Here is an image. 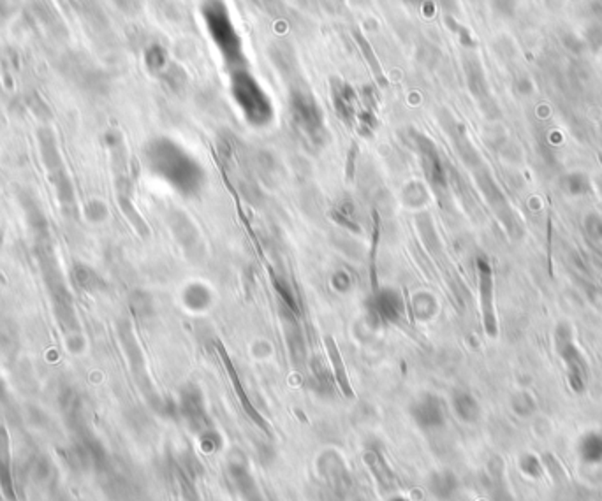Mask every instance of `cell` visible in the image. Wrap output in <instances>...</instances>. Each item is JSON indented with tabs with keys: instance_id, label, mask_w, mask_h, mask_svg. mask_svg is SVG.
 <instances>
[{
	"instance_id": "cell-1",
	"label": "cell",
	"mask_w": 602,
	"mask_h": 501,
	"mask_svg": "<svg viewBox=\"0 0 602 501\" xmlns=\"http://www.w3.org/2000/svg\"><path fill=\"white\" fill-rule=\"evenodd\" d=\"M143 157L153 176L173 186L184 197H196L203 190L206 181L203 166L173 139H150L145 146Z\"/></svg>"
},
{
	"instance_id": "cell-2",
	"label": "cell",
	"mask_w": 602,
	"mask_h": 501,
	"mask_svg": "<svg viewBox=\"0 0 602 501\" xmlns=\"http://www.w3.org/2000/svg\"><path fill=\"white\" fill-rule=\"evenodd\" d=\"M34 254L35 259H38L39 269H41L45 287L48 291L51 306H53L55 319H57L62 332H64L65 342L71 338L83 336L82 325H79L78 315H76L74 299H72L67 281H65L64 273H62L60 264H58L57 254H55L53 243H51V236L35 240Z\"/></svg>"
},
{
	"instance_id": "cell-3",
	"label": "cell",
	"mask_w": 602,
	"mask_h": 501,
	"mask_svg": "<svg viewBox=\"0 0 602 501\" xmlns=\"http://www.w3.org/2000/svg\"><path fill=\"white\" fill-rule=\"evenodd\" d=\"M201 18L211 45L217 47L222 62L228 65L229 71L245 69V46L225 0H203Z\"/></svg>"
},
{
	"instance_id": "cell-4",
	"label": "cell",
	"mask_w": 602,
	"mask_h": 501,
	"mask_svg": "<svg viewBox=\"0 0 602 501\" xmlns=\"http://www.w3.org/2000/svg\"><path fill=\"white\" fill-rule=\"evenodd\" d=\"M38 145L39 153H41L43 166H45L48 180L57 193L58 204L62 208V213L69 220H76L79 215L78 203H76V190L74 183L71 180L67 166L64 162L60 148H58L57 134L48 125H43L38 129Z\"/></svg>"
},
{
	"instance_id": "cell-5",
	"label": "cell",
	"mask_w": 602,
	"mask_h": 501,
	"mask_svg": "<svg viewBox=\"0 0 602 501\" xmlns=\"http://www.w3.org/2000/svg\"><path fill=\"white\" fill-rule=\"evenodd\" d=\"M229 90L245 122L255 129H264L275 120V106L268 91L262 89L249 69L231 71Z\"/></svg>"
},
{
	"instance_id": "cell-6",
	"label": "cell",
	"mask_w": 602,
	"mask_h": 501,
	"mask_svg": "<svg viewBox=\"0 0 602 501\" xmlns=\"http://www.w3.org/2000/svg\"><path fill=\"white\" fill-rule=\"evenodd\" d=\"M289 111L294 127L312 148H323L328 141V129L324 122V111L312 90L303 81L291 83Z\"/></svg>"
},
{
	"instance_id": "cell-7",
	"label": "cell",
	"mask_w": 602,
	"mask_h": 501,
	"mask_svg": "<svg viewBox=\"0 0 602 501\" xmlns=\"http://www.w3.org/2000/svg\"><path fill=\"white\" fill-rule=\"evenodd\" d=\"M408 141H411L414 152L418 153L423 174H425L430 188L439 197V201L446 199L447 188H450V174H447L446 164H444L442 157H440L437 145L428 136L419 133V130H411L408 133Z\"/></svg>"
},
{
	"instance_id": "cell-8",
	"label": "cell",
	"mask_w": 602,
	"mask_h": 501,
	"mask_svg": "<svg viewBox=\"0 0 602 501\" xmlns=\"http://www.w3.org/2000/svg\"><path fill=\"white\" fill-rule=\"evenodd\" d=\"M554 350L565 366L567 382L574 393H585L589 383V366L574 342V331L567 322H558L554 327Z\"/></svg>"
},
{
	"instance_id": "cell-9",
	"label": "cell",
	"mask_w": 602,
	"mask_h": 501,
	"mask_svg": "<svg viewBox=\"0 0 602 501\" xmlns=\"http://www.w3.org/2000/svg\"><path fill=\"white\" fill-rule=\"evenodd\" d=\"M477 268V283H479V299H481V313H483L484 331L490 338L498 336V320L497 312H495V283L494 271H491L490 262L484 257H479L476 262Z\"/></svg>"
},
{
	"instance_id": "cell-10",
	"label": "cell",
	"mask_w": 602,
	"mask_h": 501,
	"mask_svg": "<svg viewBox=\"0 0 602 501\" xmlns=\"http://www.w3.org/2000/svg\"><path fill=\"white\" fill-rule=\"evenodd\" d=\"M330 94L331 102H333V109L340 122H344L347 127H352L356 123L357 115L361 111V98L359 90L354 89L347 81L340 78L330 79Z\"/></svg>"
},
{
	"instance_id": "cell-11",
	"label": "cell",
	"mask_w": 602,
	"mask_h": 501,
	"mask_svg": "<svg viewBox=\"0 0 602 501\" xmlns=\"http://www.w3.org/2000/svg\"><path fill=\"white\" fill-rule=\"evenodd\" d=\"M64 65L67 78H71L83 90L99 94V91H104L106 86H108V79H106L104 72L99 71L96 65L90 64L87 58L67 57L64 60Z\"/></svg>"
},
{
	"instance_id": "cell-12",
	"label": "cell",
	"mask_w": 602,
	"mask_h": 501,
	"mask_svg": "<svg viewBox=\"0 0 602 501\" xmlns=\"http://www.w3.org/2000/svg\"><path fill=\"white\" fill-rule=\"evenodd\" d=\"M169 227L173 236L180 243V247L184 248V252L192 261L203 257L204 244L201 241L198 229L194 227V224H192V220L187 215H184L182 211H173L169 217Z\"/></svg>"
},
{
	"instance_id": "cell-13",
	"label": "cell",
	"mask_w": 602,
	"mask_h": 501,
	"mask_svg": "<svg viewBox=\"0 0 602 501\" xmlns=\"http://www.w3.org/2000/svg\"><path fill=\"white\" fill-rule=\"evenodd\" d=\"M368 310L379 319L396 322L405 312L403 298L396 288L382 287L368 298Z\"/></svg>"
},
{
	"instance_id": "cell-14",
	"label": "cell",
	"mask_w": 602,
	"mask_h": 501,
	"mask_svg": "<svg viewBox=\"0 0 602 501\" xmlns=\"http://www.w3.org/2000/svg\"><path fill=\"white\" fill-rule=\"evenodd\" d=\"M359 98H361V111L357 115L356 123H354V129L359 136L370 137L372 134L377 129V108H379V97L377 90L372 85L363 86L359 90Z\"/></svg>"
},
{
	"instance_id": "cell-15",
	"label": "cell",
	"mask_w": 602,
	"mask_h": 501,
	"mask_svg": "<svg viewBox=\"0 0 602 501\" xmlns=\"http://www.w3.org/2000/svg\"><path fill=\"white\" fill-rule=\"evenodd\" d=\"M0 491L7 501H16V485L13 477V461H11L9 433L0 426Z\"/></svg>"
},
{
	"instance_id": "cell-16",
	"label": "cell",
	"mask_w": 602,
	"mask_h": 501,
	"mask_svg": "<svg viewBox=\"0 0 602 501\" xmlns=\"http://www.w3.org/2000/svg\"><path fill=\"white\" fill-rule=\"evenodd\" d=\"M71 276L72 281L76 283V287L82 288L83 292H89V294H99V292L108 288L104 278H102L92 266L83 264V262H76V264L72 266Z\"/></svg>"
},
{
	"instance_id": "cell-17",
	"label": "cell",
	"mask_w": 602,
	"mask_h": 501,
	"mask_svg": "<svg viewBox=\"0 0 602 501\" xmlns=\"http://www.w3.org/2000/svg\"><path fill=\"white\" fill-rule=\"evenodd\" d=\"M576 454L586 466H596L602 463V434L589 431L576 444Z\"/></svg>"
},
{
	"instance_id": "cell-18",
	"label": "cell",
	"mask_w": 602,
	"mask_h": 501,
	"mask_svg": "<svg viewBox=\"0 0 602 501\" xmlns=\"http://www.w3.org/2000/svg\"><path fill=\"white\" fill-rule=\"evenodd\" d=\"M465 74L467 81H469V89L474 94V97L481 102V106H486L490 102V90H488L486 78H484L483 67H481L479 60L476 58H467L465 60Z\"/></svg>"
},
{
	"instance_id": "cell-19",
	"label": "cell",
	"mask_w": 602,
	"mask_h": 501,
	"mask_svg": "<svg viewBox=\"0 0 602 501\" xmlns=\"http://www.w3.org/2000/svg\"><path fill=\"white\" fill-rule=\"evenodd\" d=\"M324 347H326L328 357H330L331 364H333L335 378H337L338 387H340V390L344 393V396L352 398L354 396L352 387H351V382H349L347 371H345V366H344V359H342L340 350H338L337 343H335V339L331 338V336H326V338H324Z\"/></svg>"
},
{
	"instance_id": "cell-20",
	"label": "cell",
	"mask_w": 602,
	"mask_h": 501,
	"mask_svg": "<svg viewBox=\"0 0 602 501\" xmlns=\"http://www.w3.org/2000/svg\"><path fill=\"white\" fill-rule=\"evenodd\" d=\"M143 58L145 67H147V71L153 76H160L164 72V69L169 65L167 50L162 45H159V43H152L150 46H147Z\"/></svg>"
},
{
	"instance_id": "cell-21",
	"label": "cell",
	"mask_w": 602,
	"mask_h": 501,
	"mask_svg": "<svg viewBox=\"0 0 602 501\" xmlns=\"http://www.w3.org/2000/svg\"><path fill=\"white\" fill-rule=\"evenodd\" d=\"M213 301V295L211 291L203 283H191L189 287H185L184 291V303L185 306H189L191 310H206L208 306Z\"/></svg>"
},
{
	"instance_id": "cell-22",
	"label": "cell",
	"mask_w": 602,
	"mask_h": 501,
	"mask_svg": "<svg viewBox=\"0 0 602 501\" xmlns=\"http://www.w3.org/2000/svg\"><path fill=\"white\" fill-rule=\"evenodd\" d=\"M352 38H354V41H356L357 47H359L361 53H363V57H364V60H367V64L370 65L372 71H374V74H375V78H377L379 85L384 86L388 81H386L384 74H382V69H381V64H379V58L375 57V51L372 50V46H370V43H368V39L364 38V35L361 34L359 30H354L352 32Z\"/></svg>"
},
{
	"instance_id": "cell-23",
	"label": "cell",
	"mask_w": 602,
	"mask_h": 501,
	"mask_svg": "<svg viewBox=\"0 0 602 501\" xmlns=\"http://www.w3.org/2000/svg\"><path fill=\"white\" fill-rule=\"evenodd\" d=\"M412 303V313L418 317L419 320H426L437 312V299L433 298L430 292H416L411 299Z\"/></svg>"
},
{
	"instance_id": "cell-24",
	"label": "cell",
	"mask_w": 602,
	"mask_h": 501,
	"mask_svg": "<svg viewBox=\"0 0 602 501\" xmlns=\"http://www.w3.org/2000/svg\"><path fill=\"white\" fill-rule=\"evenodd\" d=\"M159 78L162 79L164 85H166L171 91H174V94H180V91L187 86V81H189L187 72H185L178 64H171V62L169 65L164 69V72L159 76Z\"/></svg>"
},
{
	"instance_id": "cell-25",
	"label": "cell",
	"mask_w": 602,
	"mask_h": 501,
	"mask_svg": "<svg viewBox=\"0 0 602 501\" xmlns=\"http://www.w3.org/2000/svg\"><path fill=\"white\" fill-rule=\"evenodd\" d=\"M562 188L572 197H581L592 192V183L589 176L583 173H569L567 176L562 180Z\"/></svg>"
},
{
	"instance_id": "cell-26",
	"label": "cell",
	"mask_w": 602,
	"mask_h": 501,
	"mask_svg": "<svg viewBox=\"0 0 602 501\" xmlns=\"http://www.w3.org/2000/svg\"><path fill=\"white\" fill-rule=\"evenodd\" d=\"M455 408L458 415L467 422H474L479 417V405L470 394L462 393L455 398Z\"/></svg>"
},
{
	"instance_id": "cell-27",
	"label": "cell",
	"mask_w": 602,
	"mask_h": 501,
	"mask_svg": "<svg viewBox=\"0 0 602 501\" xmlns=\"http://www.w3.org/2000/svg\"><path fill=\"white\" fill-rule=\"evenodd\" d=\"M518 464H520V470L523 471V475H527L532 480H539V478L545 477V463L537 456L527 452L520 457Z\"/></svg>"
},
{
	"instance_id": "cell-28",
	"label": "cell",
	"mask_w": 602,
	"mask_h": 501,
	"mask_svg": "<svg viewBox=\"0 0 602 501\" xmlns=\"http://www.w3.org/2000/svg\"><path fill=\"white\" fill-rule=\"evenodd\" d=\"M333 218L340 225H345V227L354 230V232H359V225L356 224L354 206L351 204V201H342V203L333 210Z\"/></svg>"
},
{
	"instance_id": "cell-29",
	"label": "cell",
	"mask_w": 602,
	"mask_h": 501,
	"mask_svg": "<svg viewBox=\"0 0 602 501\" xmlns=\"http://www.w3.org/2000/svg\"><path fill=\"white\" fill-rule=\"evenodd\" d=\"M27 106L39 120H43V122H50L51 120V109L48 108V104L43 101L41 95L35 94V91L27 97Z\"/></svg>"
},
{
	"instance_id": "cell-30",
	"label": "cell",
	"mask_w": 602,
	"mask_h": 501,
	"mask_svg": "<svg viewBox=\"0 0 602 501\" xmlns=\"http://www.w3.org/2000/svg\"><path fill=\"white\" fill-rule=\"evenodd\" d=\"M85 217L87 220L92 222V224H101V222H104L106 218H108V206H106L102 201H90L85 206Z\"/></svg>"
},
{
	"instance_id": "cell-31",
	"label": "cell",
	"mask_w": 602,
	"mask_h": 501,
	"mask_svg": "<svg viewBox=\"0 0 602 501\" xmlns=\"http://www.w3.org/2000/svg\"><path fill=\"white\" fill-rule=\"evenodd\" d=\"M51 463L46 456H38L30 463V473L38 482H45L46 478L51 477Z\"/></svg>"
},
{
	"instance_id": "cell-32",
	"label": "cell",
	"mask_w": 602,
	"mask_h": 501,
	"mask_svg": "<svg viewBox=\"0 0 602 501\" xmlns=\"http://www.w3.org/2000/svg\"><path fill=\"white\" fill-rule=\"evenodd\" d=\"M513 408L518 415L530 417L535 412V400L528 393H520L514 398Z\"/></svg>"
},
{
	"instance_id": "cell-33",
	"label": "cell",
	"mask_w": 602,
	"mask_h": 501,
	"mask_svg": "<svg viewBox=\"0 0 602 501\" xmlns=\"http://www.w3.org/2000/svg\"><path fill=\"white\" fill-rule=\"evenodd\" d=\"M331 287L335 288L337 292H340V294H344V292L351 291L352 287V276L351 273L347 271V269H337L333 274H331Z\"/></svg>"
},
{
	"instance_id": "cell-34",
	"label": "cell",
	"mask_w": 602,
	"mask_h": 501,
	"mask_svg": "<svg viewBox=\"0 0 602 501\" xmlns=\"http://www.w3.org/2000/svg\"><path fill=\"white\" fill-rule=\"evenodd\" d=\"M20 9L21 0H0V27L9 23Z\"/></svg>"
},
{
	"instance_id": "cell-35",
	"label": "cell",
	"mask_w": 602,
	"mask_h": 501,
	"mask_svg": "<svg viewBox=\"0 0 602 501\" xmlns=\"http://www.w3.org/2000/svg\"><path fill=\"white\" fill-rule=\"evenodd\" d=\"M583 41H585V46H590L593 51L601 50V47H602V25H599V23L590 25V27L585 30V38H583Z\"/></svg>"
},
{
	"instance_id": "cell-36",
	"label": "cell",
	"mask_w": 602,
	"mask_h": 501,
	"mask_svg": "<svg viewBox=\"0 0 602 501\" xmlns=\"http://www.w3.org/2000/svg\"><path fill=\"white\" fill-rule=\"evenodd\" d=\"M491 9L502 18H513L518 9V0H491Z\"/></svg>"
},
{
	"instance_id": "cell-37",
	"label": "cell",
	"mask_w": 602,
	"mask_h": 501,
	"mask_svg": "<svg viewBox=\"0 0 602 501\" xmlns=\"http://www.w3.org/2000/svg\"><path fill=\"white\" fill-rule=\"evenodd\" d=\"M586 232L590 234V237L596 241H602V217L597 213H590L585 220Z\"/></svg>"
},
{
	"instance_id": "cell-38",
	"label": "cell",
	"mask_w": 602,
	"mask_h": 501,
	"mask_svg": "<svg viewBox=\"0 0 602 501\" xmlns=\"http://www.w3.org/2000/svg\"><path fill=\"white\" fill-rule=\"evenodd\" d=\"M562 43H564V46L567 47L569 51H572V53H581L583 50H585V41L579 38H576L574 34H571V32H567V34H564V38H562Z\"/></svg>"
},
{
	"instance_id": "cell-39",
	"label": "cell",
	"mask_w": 602,
	"mask_h": 501,
	"mask_svg": "<svg viewBox=\"0 0 602 501\" xmlns=\"http://www.w3.org/2000/svg\"><path fill=\"white\" fill-rule=\"evenodd\" d=\"M113 4H115L122 13L129 14V16H133V14H136L138 11L141 9V0H113Z\"/></svg>"
},
{
	"instance_id": "cell-40",
	"label": "cell",
	"mask_w": 602,
	"mask_h": 501,
	"mask_svg": "<svg viewBox=\"0 0 602 501\" xmlns=\"http://www.w3.org/2000/svg\"><path fill=\"white\" fill-rule=\"evenodd\" d=\"M447 25H450L452 30L458 32V35H459V39H462L463 45H465V46H474L472 38H470V34L465 30V28H462L458 23H455V20H451V18H447Z\"/></svg>"
},
{
	"instance_id": "cell-41",
	"label": "cell",
	"mask_w": 602,
	"mask_h": 501,
	"mask_svg": "<svg viewBox=\"0 0 602 501\" xmlns=\"http://www.w3.org/2000/svg\"><path fill=\"white\" fill-rule=\"evenodd\" d=\"M516 91L518 94H521V95H528V94H532V91H534V85H532V81L530 79L527 78V76H523V78H520L516 81Z\"/></svg>"
},
{
	"instance_id": "cell-42",
	"label": "cell",
	"mask_w": 602,
	"mask_h": 501,
	"mask_svg": "<svg viewBox=\"0 0 602 501\" xmlns=\"http://www.w3.org/2000/svg\"><path fill=\"white\" fill-rule=\"evenodd\" d=\"M7 396H9V393H7V385H6V382H4L2 376H0V403H2V401H6Z\"/></svg>"
},
{
	"instance_id": "cell-43",
	"label": "cell",
	"mask_w": 602,
	"mask_h": 501,
	"mask_svg": "<svg viewBox=\"0 0 602 501\" xmlns=\"http://www.w3.org/2000/svg\"><path fill=\"white\" fill-rule=\"evenodd\" d=\"M58 2L64 7H67V9H76L79 6V0H58Z\"/></svg>"
},
{
	"instance_id": "cell-44",
	"label": "cell",
	"mask_w": 602,
	"mask_h": 501,
	"mask_svg": "<svg viewBox=\"0 0 602 501\" xmlns=\"http://www.w3.org/2000/svg\"><path fill=\"white\" fill-rule=\"evenodd\" d=\"M403 2L411 4V6H414V7H421V6H425L428 0H403Z\"/></svg>"
}]
</instances>
